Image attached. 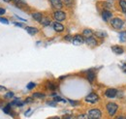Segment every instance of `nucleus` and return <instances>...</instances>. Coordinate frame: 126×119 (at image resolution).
Listing matches in <instances>:
<instances>
[{"instance_id":"f257e3e1","label":"nucleus","mask_w":126,"mask_h":119,"mask_svg":"<svg viewBox=\"0 0 126 119\" xmlns=\"http://www.w3.org/2000/svg\"><path fill=\"white\" fill-rule=\"evenodd\" d=\"M106 108H107V111H108V114L110 115V117H112L113 115H115L117 109H118V105L115 103H108L106 105Z\"/></svg>"},{"instance_id":"f03ea898","label":"nucleus","mask_w":126,"mask_h":119,"mask_svg":"<svg viewBox=\"0 0 126 119\" xmlns=\"http://www.w3.org/2000/svg\"><path fill=\"white\" fill-rule=\"evenodd\" d=\"M87 115L89 119H99L102 116V111L99 108H91L88 110Z\"/></svg>"},{"instance_id":"7ed1b4c3","label":"nucleus","mask_w":126,"mask_h":119,"mask_svg":"<svg viewBox=\"0 0 126 119\" xmlns=\"http://www.w3.org/2000/svg\"><path fill=\"white\" fill-rule=\"evenodd\" d=\"M123 24H124V21L119 17H114L110 19V25L114 29H121L123 27Z\"/></svg>"},{"instance_id":"20e7f679","label":"nucleus","mask_w":126,"mask_h":119,"mask_svg":"<svg viewBox=\"0 0 126 119\" xmlns=\"http://www.w3.org/2000/svg\"><path fill=\"white\" fill-rule=\"evenodd\" d=\"M98 100H99V96L94 92H91L90 94H88L85 97V102H87L89 104H95Z\"/></svg>"},{"instance_id":"39448f33","label":"nucleus","mask_w":126,"mask_h":119,"mask_svg":"<svg viewBox=\"0 0 126 119\" xmlns=\"http://www.w3.org/2000/svg\"><path fill=\"white\" fill-rule=\"evenodd\" d=\"M53 18H54L56 21H58V22L63 21V20H65V18H66V14H65L64 12H62V11L57 10V11H55V12L53 13Z\"/></svg>"},{"instance_id":"423d86ee","label":"nucleus","mask_w":126,"mask_h":119,"mask_svg":"<svg viewBox=\"0 0 126 119\" xmlns=\"http://www.w3.org/2000/svg\"><path fill=\"white\" fill-rule=\"evenodd\" d=\"M72 43L76 45H82L83 43H85V40L83 39V36L78 34V35H75V36L73 37Z\"/></svg>"},{"instance_id":"0eeeda50","label":"nucleus","mask_w":126,"mask_h":119,"mask_svg":"<svg viewBox=\"0 0 126 119\" xmlns=\"http://www.w3.org/2000/svg\"><path fill=\"white\" fill-rule=\"evenodd\" d=\"M116 95H117V90L115 89V88H108L105 91V96L107 98L112 99V98H115Z\"/></svg>"},{"instance_id":"6e6552de","label":"nucleus","mask_w":126,"mask_h":119,"mask_svg":"<svg viewBox=\"0 0 126 119\" xmlns=\"http://www.w3.org/2000/svg\"><path fill=\"white\" fill-rule=\"evenodd\" d=\"M49 1H50L51 6L56 10H60L63 7V3L61 0H49Z\"/></svg>"},{"instance_id":"1a4fd4ad","label":"nucleus","mask_w":126,"mask_h":119,"mask_svg":"<svg viewBox=\"0 0 126 119\" xmlns=\"http://www.w3.org/2000/svg\"><path fill=\"white\" fill-rule=\"evenodd\" d=\"M111 17H112V14H111V12H110L109 10H104V11L102 12V18H103L105 21L110 20Z\"/></svg>"},{"instance_id":"9d476101","label":"nucleus","mask_w":126,"mask_h":119,"mask_svg":"<svg viewBox=\"0 0 126 119\" xmlns=\"http://www.w3.org/2000/svg\"><path fill=\"white\" fill-rule=\"evenodd\" d=\"M52 27H53V29L55 30L56 32H62L63 30H64V26H63V24H61V23H60V22H58V21L53 22V23H52Z\"/></svg>"},{"instance_id":"9b49d317","label":"nucleus","mask_w":126,"mask_h":119,"mask_svg":"<svg viewBox=\"0 0 126 119\" xmlns=\"http://www.w3.org/2000/svg\"><path fill=\"white\" fill-rule=\"evenodd\" d=\"M111 49L112 51L115 53V54H122L123 53V48L120 46V45H112L111 46Z\"/></svg>"},{"instance_id":"f8f14e48","label":"nucleus","mask_w":126,"mask_h":119,"mask_svg":"<svg viewBox=\"0 0 126 119\" xmlns=\"http://www.w3.org/2000/svg\"><path fill=\"white\" fill-rule=\"evenodd\" d=\"M85 43L89 45V46H91V47H93V46H95V45H97V41H96V39H94L93 37L87 38V39L85 40Z\"/></svg>"},{"instance_id":"ddd939ff","label":"nucleus","mask_w":126,"mask_h":119,"mask_svg":"<svg viewBox=\"0 0 126 119\" xmlns=\"http://www.w3.org/2000/svg\"><path fill=\"white\" fill-rule=\"evenodd\" d=\"M86 78H87V80H88L89 82H93L95 80V78H96V74H95L94 72L89 71V72H87V74H86Z\"/></svg>"},{"instance_id":"4468645a","label":"nucleus","mask_w":126,"mask_h":119,"mask_svg":"<svg viewBox=\"0 0 126 119\" xmlns=\"http://www.w3.org/2000/svg\"><path fill=\"white\" fill-rule=\"evenodd\" d=\"M15 5H16V7L20 8V9H22V8H24V7L27 6L25 0H15Z\"/></svg>"},{"instance_id":"2eb2a0df","label":"nucleus","mask_w":126,"mask_h":119,"mask_svg":"<svg viewBox=\"0 0 126 119\" xmlns=\"http://www.w3.org/2000/svg\"><path fill=\"white\" fill-rule=\"evenodd\" d=\"M32 17H33L36 21L41 22V20H42V18H43V15H42L41 13H39V12H35V13L32 14Z\"/></svg>"},{"instance_id":"dca6fc26","label":"nucleus","mask_w":126,"mask_h":119,"mask_svg":"<svg viewBox=\"0 0 126 119\" xmlns=\"http://www.w3.org/2000/svg\"><path fill=\"white\" fill-rule=\"evenodd\" d=\"M92 35H93V31L90 29H84L82 31V36L83 37H85L86 39L87 38H90V37H92Z\"/></svg>"},{"instance_id":"f3484780","label":"nucleus","mask_w":126,"mask_h":119,"mask_svg":"<svg viewBox=\"0 0 126 119\" xmlns=\"http://www.w3.org/2000/svg\"><path fill=\"white\" fill-rule=\"evenodd\" d=\"M25 30L28 32V34H30V35H35V34H37L38 33V29L37 28H35V27H30V26H27Z\"/></svg>"},{"instance_id":"a211bd4d","label":"nucleus","mask_w":126,"mask_h":119,"mask_svg":"<svg viewBox=\"0 0 126 119\" xmlns=\"http://www.w3.org/2000/svg\"><path fill=\"white\" fill-rule=\"evenodd\" d=\"M46 88L49 90H55L56 89V85L54 83H52L51 81H47L46 83Z\"/></svg>"},{"instance_id":"6ab92c4d","label":"nucleus","mask_w":126,"mask_h":119,"mask_svg":"<svg viewBox=\"0 0 126 119\" xmlns=\"http://www.w3.org/2000/svg\"><path fill=\"white\" fill-rule=\"evenodd\" d=\"M41 24H42L43 26H47V25H49V24H50V19H49L48 17H43L42 20H41Z\"/></svg>"},{"instance_id":"aec40b11","label":"nucleus","mask_w":126,"mask_h":119,"mask_svg":"<svg viewBox=\"0 0 126 119\" xmlns=\"http://www.w3.org/2000/svg\"><path fill=\"white\" fill-rule=\"evenodd\" d=\"M119 6H120L122 12H123L124 14H126V1L125 0H120V1H119Z\"/></svg>"},{"instance_id":"412c9836","label":"nucleus","mask_w":126,"mask_h":119,"mask_svg":"<svg viewBox=\"0 0 126 119\" xmlns=\"http://www.w3.org/2000/svg\"><path fill=\"white\" fill-rule=\"evenodd\" d=\"M45 96L46 95L44 93H40V92H36V93H34L32 95L33 98H39V99H43V98H45Z\"/></svg>"},{"instance_id":"4be33fe9","label":"nucleus","mask_w":126,"mask_h":119,"mask_svg":"<svg viewBox=\"0 0 126 119\" xmlns=\"http://www.w3.org/2000/svg\"><path fill=\"white\" fill-rule=\"evenodd\" d=\"M95 35L97 37H99V38H105V37H107V33L106 32H103V31H97V32H95Z\"/></svg>"},{"instance_id":"5701e85b","label":"nucleus","mask_w":126,"mask_h":119,"mask_svg":"<svg viewBox=\"0 0 126 119\" xmlns=\"http://www.w3.org/2000/svg\"><path fill=\"white\" fill-rule=\"evenodd\" d=\"M119 38H120V41L125 43L126 42V32H121L119 33Z\"/></svg>"},{"instance_id":"b1692460","label":"nucleus","mask_w":126,"mask_h":119,"mask_svg":"<svg viewBox=\"0 0 126 119\" xmlns=\"http://www.w3.org/2000/svg\"><path fill=\"white\" fill-rule=\"evenodd\" d=\"M3 111H4L5 113H7V114H8V113H10V111H11V104H7V105L3 108Z\"/></svg>"},{"instance_id":"393cba45","label":"nucleus","mask_w":126,"mask_h":119,"mask_svg":"<svg viewBox=\"0 0 126 119\" xmlns=\"http://www.w3.org/2000/svg\"><path fill=\"white\" fill-rule=\"evenodd\" d=\"M63 2H64V4H65L66 6H68V7H71V6L74 4V0H63Z\"/></svg>"},{"instance_id":"a878e982","label":"nucleus","mask_w":126,"mask_h":119,"mask_svg":"<svg viewBox=\"0 0 126 119\" xmlns=\"http://www.w3.org/2000/svg\"><path fill=\"white\" fill-rule=\"evenodd\" d=\"M77 119H89L87 114H79L77 116Z\"/></svg>"},{"instance_id":"bb28decb","label":"nucleus","mask_w":126,"mask_h":119,"mask_svg":"<svg viewBox=\"0 0 126 119\" xmlns=\"http://www.w3.org/2000/svg\"><path fill=\"white\" fill-rule=\"evenodd\" d=\"M35 86H36V84H35L34 82H29V83L27 84V86H26V87H27V89L31 90V89H33Z\"/></svg>"},{"instance_id":"cd10ccee","label":"nucleus","mask_w":126,"mask_h":119,"mask_svg":"<svg viewBox=\"0 0 126 119\" xmlns=\"http://www.w3.org/2000/svg\"><path fill=\"white\" fill-rule=\"evenodd\" d=\"M53 97H54V101H55V102H60V101H62V102H65V100H63V99H61L60 97L56 96V95H53Z\"/></svg>"},{"instance_id":"c85d7f7f","label":"nucleus","mask_w":126,"mask_h":119,"mask_svg":"<svg viewBox=\"0 0 126 119\" xmlns=\"http://www.w3.org/2000/svg\"><path fill=\"white\" fill-rule=\"evenodd\" d=\"M0 22H2V23H4V24H8V23H9L8 19H6V18H4V17H0Z\"/></svg>"},{"instance_id":"c756f323","label":"nucleus","mask_w":126,"mask_h":119,"mask_svg":"<svg viewBox=\"0 0 126 119\" xmlns=\"http://www.w3.org/2000/svg\"><path fill=\"white\" fill-rule=\"evenodd\" d=\"M63 119H77V117H75L74 115H65Z\"/></svg>"},{"instance_id":"7c9ffc66","label":"nucleus","mask_w":126,"mask_h":119,"mask_svg":"<svg viewBox=\"0 0 126 119\" xmlns=\"http://www.w3.org/2000/svg\"><path fill=\"white\" fill-rule=\"evenodd\" d=\"M5 97H6V98H12V97H14V93H13V92H8V93L5 95Z\"/></svg>"},{"instance_id":"2f4dec72","label":"nucleus","mask_w":126,"mask_h":119,"mask_svg":"<svg viewBox=\"0 0 126 119\" xmlns=\"http://www.w3.org/2000/svg\"><path fill=\"white\" fill-rule=\"evenodd\" d=\"M68 102L69 103H71L72 105H77V104H79V102L78 101H72V100H68Z\"/></svg>"},{"instance_id":"473e14b6","label":"nucleus","mask_w":126,"mask_h":119,"mask_svg":"<svg viewBox=\"0 0 126 119\" xmlns=\"http://www.w3.org/2000/svg\"><path fill=\"white\" fill-rule=\"evenodd\" d=\"M64 39H65L66 41H70V42H72V40H73V37H72L71 35H68V36H66Z\"/></svg>"},{"instance_id":"72a5a7b5","label":"nucleus","mask_w":126,"mask_h":119,"mask_svg":"<svg viewBox=\"0 0 126 119\" xmlns=\"http://www.w3.org/2000/svg\"><path fill=\"white\" fill-rule=\"evenodd\" d=\"M24 103H25V104H27V103H33V98H27Z\"/></svg>"},{"instance_id":"f704fd0d","label":"nucleus","mask_w":126,"mask_h":119,"mask_svg":"<svg viewBox=\"0 0 126 119\" xmlns=\"http://www.w3.org/2000/svg\"><path fill=\"white\" fill-rule=\"evenodd\" d=\"M47 104H48V105H51V106H56L55 102H47Z\"/></svg>"},{"instance_id":"c9c22d12","label":"nucleus","mask_w":126,"mask_h":119,"mask_svg":"<svg viewBox=\"0 0 126 119\" xmlns=\"http://www.w3.org/2000/svg\"><path fill=\"white\" fill-rule=\"evenodd\" d=\"M5 13H6L5 9H3V8H0V15H4Z\"/></svg>"},{"instance_id":"e433bc0d","label":"nucleus","mask_w":126,"mask_h":119,"mask_svg":"<svg viewBox=\"0 0 126 119\" xmlns=\"http://www.w3.org/2000/svg\"><path fill=\"white\" fill-rule=\"evenodd\" d=\"M115 119H126V116H123V115H119V116L115 117Z\"/></svg>"},{"instance_id":"4c0bfd02","label":"nucleus","mask_w":126,"mask_h":119,"mask_svg":"<svg viewBox=\"0 0 126 119\" xmlns=\"http://www.w3.org/2000/svg\"><path fill=\"white\" fill-rule=\"evenodd\" d=\"M14 24H15V25H16V26H18V27H22V24H21V23H17V22H15Z\"/></svg>"},{"instance_id":"58836bf2","label":"nucleus","mask_w":126,"mask_h":119,"mask_svg":"<svg viewBox=\"0 0 126 119\" xmlns=\"http://www.w3.org/2000/svg\"><path fill=\"white\" fill-rule=\"evenodd\" d=\"M30 111H31V109H30V108H29V109H28V110H27V112H25V115H26V116H28V115H29V114H30Z\"/></svg>"},{"instance_id":"ea45409f","label":"nucleus","mask_w":126,"mask_h":119,"mask_svg":"<svg viewBox=\"0 0 126 119\" xmlns=\"http://www.w3.org/2000/svg\"><path fill=\"white\" fill-rule=\"evenodd\" d=\"M4 90H6V88L4 86H0V91H4Z\"/></svg>"},{"instance_id":"a19ab883","label":"nucleus","mask_w":126,"mask_h":119,"mask_svg":"<svg viewBox=\"0 0 126 119\" xmlns=\"http://www.w3.org/2000/svg\"><path fill=\"white\" fill-rule=\"evenodd\" d=\"M48 119H60L58 116H54V117H50V118H48Z\"/></svg>"},{"instance_id":"79ce46f5","label":"nucleus","mask_w":126,"mask_h":119,"mask_svg":"<svg viewBox=\"0 0 126 119\" xmlns=\"http://www.w3.org/2000/svg\"><path fill=\"white\" fill-rule=\"evenodd\" d=\"M3 1H5V2H11V1H13V0H3Z\"/></svg>"},{"instance_id":"37998d69","label":"nucleus","mask_w":126,"mask_h":119,"mask_svg":"<svg viewBox=\"0 0 126 119\" xmlns=\"http://www.w3.org/2000/svg\"><path fill=\"white\" fill-rule=\"evenodd\" d=\"M99 119H101V118H99Z\"/></svg>"},{"instance_id":"c03bdc74","label":"nucleus","mask_w":126,"mask_h":119,"mask_svg":"<svg viewBox=\"0 0 126 119\" xmlns=\"http://www.w3.org/2000/svg\"><path fill=\"white\" fill-rule=\"evenodd\" d=\"M125 15H126V14H125Z\"/></svg>"}]
</instances>
